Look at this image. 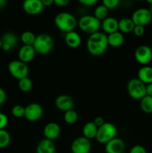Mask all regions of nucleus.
<instances>
[{
  "mask_svg": "<svg viewBox=\"0 0 152 153\" xmlns=\"http://www.w3.org/2000/svg\"><path fill=\"white\" fill-rule=\"evenodd\" d=\"M11 113L13 117L16 118H21L25 116V107L20 105H14L11 109Z\"/></svg>",
  "mask_w": 152,
  "mask_h": 153,
  "instance_id": "31",
  "label": "nucleus"
},
{
  "mask_svg": "<svg viewBox=\"0 0 152 153\" xmlns=\"http://www.w3.org/2000/svg\"><path fill=\"white\" fill-rule=\"evenodd\" d=\"M6 4H7V1L5 0H0V9L4 8L6 6Z\"/></svg>",
  "mask_w": 152,
  "mask_h": 153,
  "instance_id": "42",
  "label": "nucleus"
},
{
  "mask_svg": "<svg viewBox=\"0 0 152 153\" xmlns=\"http://www.w3.org/2000/svg\"><path fill=\"white\" fill-rule=\"evenodd\" d=\"M92 122L94 123V124H95L98 128H99V127H101V126L104 125V124L105 123L104 118L101 117H95V119H94V120L92 121Z\"/></svg>",
  "mask_w": 152,
  "mask_h": 153,
  "instance_id": "37",
  "label": "nucleus"
},
{
  "mask_svg": "<svg viewBox=\"0 0 152 153\" xmlns=\"http://www.w3.org/2000/svg\"><path fill=\"white\" fill-rule=\"evenodd\" d=\"M127 90L130 97L134 100H141L146 96V85L137 78L128 82Z\"/></svg>",
  "mask_w": 152,
  "mask_h": 153,
  "instance_id": "6",
  "label": "nucleus"
},
{
  "mask_svg": "<svg viewBox=\"0 0 152 153\" xmlns=\"http://www.w3.org/2000/svg\"><path fill=\"white\" fill-rule=\"evenodd\" d=\"M129 153H147L145 148L141 145H135L130 150Z\"/></svg>",
  "mask_w": 152,
  "mask_h": 153,
  "instance_id": "34",
  "label": "nucleus"
},
{
  "mask_svg": "<svg viewBox=\"0 0 152 153\" xmlns=\"http://www.w3.org/2000/svg\"><path fill=\"white\" fill-rule=\"evenodd\" d=\"M42 2H43L44 7L45 6H50L54 4L53 0H42Z\"/></svg>",
  "mask_w": 152,
  "mask_h": 153,
  "instance_id": "41",
  "label": "nucleus"
},
{
  "mask_svg": "<svg viewBox=\"0 0 152 153\" xmlns=\"http://www.w3.org/2000/svg\"><path fill=\"white\" fill-rule=\"evenodd\" d=\"M18 85H19V88L20 89V91H22V92H28L32 88L33 83L32 81L29 78L26 77L19 80Z\"/></svg>",
  "mask_w": 152,
  "mask_h": 153,
  "instance_id": "29",
  "label": "nucleus"
},
{
  "mask_svg": "<svg viewBox=\"0 0 152 153\" xmlns=\"http://www.w3.org/2000/svg\"><path fill=\"white\" fill-rule=\"evenodd\" d=\"M107 15H108V9L105 6L101 4L95 7V11H94V16L97 18L98 20H104L107 17Z\"/></svg>",
  "mask_w": 152,
  "mask_h": 153,
  "instance_id": "27",
  "label": "nucleus"
},
{
  "mask_svg": "<svg viewBox=\"0 0 152 153\" xmlns=\"http://www.w3.org/2000/svg\"><path fill=\"white\" fill-rule=\"evenodd\" d=\"M117 128L111 123H105L98 128L95 139L100 143H106L116 137Z\"/></svg>",
  "mask_w": 152,
  "mask_h": 153,
  "instance_id": "5",
  "label": "nucleus"
},
{
  "mask_svg": "<svg viewBox=\"0 0 152 153\" xmlns=\"http://www.w3.org/2000/svg\"><path fill=\"white\" fill-rule=\"evenodd\" d=\"M36 52L33 46H26L24 45L19 49L18 52L19 60L22 62L27 64L32 61L35 57Z\"/></svg>",
  "mask_w": 152,
  "mask_h": 153,
  "instance_id": "16",
  "label": "nucleus"
},
{
  "mask_svg": "<svg viewBox=\"0 0 152 153\" xmlns=\"http://www.w3.org/2000/svg\"><path fill=\"white\" fill-rule=\"evenodd\" d=\"M133 32L137 37H142L145 33V27L142 25H135Z\"/></svg>",
  "mask_w": 152,
  "mask_h": 153,
  "instance_id": "35",
  "label": "nucleus"
},
{
  "mask_svg": "<svg viewBox=\"0 0 152 153\" xmlns=\"http://www.w3.org/2000/svg\"><path fill=\"white\" fill-rule=\"evenodd\" d=\"M24 11L29 15H37L44 8L42 0H25L22 4Z\"/></svg>",
  "mask_w": 152,
  "mask_h": 153,
  "instance_id": "12",
  "label": "nucleus"
},
{
  "mask_svg": "<svg viewBox=\"0 0 152 153\" xmlns=\"http://www.w3.org/2000/svg\"><path fill=\"white\" fill-rule=\"evenodd\" d=\"M10 135L6 130L0 129V149L5 148L10 144Z\"/></svg>",
  "mask_w": 152,
  "mask_h": 153,
  "instance_id": "30",
  "label": "nucleus"
},
{
  "mask_svg": "<svg viewBox=\"0 0 152 153\" xmlns=\"http://www.w3.org/2000/svg\"><path fill=\"white\" fill-rule=\"evenodd\" d=\"M71 150L72 153H89L91 150L90 140L83 136L77 137L72 143Z\"/></svg>",
  "mask_w": 152,
  "mask_h": 153,
  "instance_id": "11",
  "label": "nucleus"
},
{
  "mask_svg": "<svg viewBox=\"0 0 152 153\" xmlns=\"http://www.w3.org/2000/svg\"><path fill=\"white\" fill-rule=\"evenodd\" d=\"M140 108L145 114H152V97L146 95L140 100Z\"/></svg>",
  "mask_w": 152,
  "mask_h": 153,
  "instance_id": "25",
  "label": "nucleus"
},
{
  "mask_svg": "<svg viewBox=\"0 0 152 153\" xmlns=\"http://www.w3.org/2000/svg\"><path fill=\"white\" fill-rule=\"evenodd\" d=\"M43 114V108L37 103H31L25 107V118L28 121L34 122L40 119Z\"/></svg>",
  "mask_w": 152,
  "mask_h": 153,
  "instance_id": "10",
  "label": "nucleus"
},
{
  "mask_svg": "<svg viewBox=\"0 0 152 153\" xmlns=\"http://www.w3.org/2000/svg\"><path fill=\"white\" fill-rule=\"evenodd\" d=\"M106 153H123L125 149V142L120 138L115 137L105 144Z\"/></svg>",
  "mask_w": 152,
  "mask_h": 153,
  "instance_id": "14",
  "label": "nucleus"
},
{
  "mask_svg": "<svg viewBox=\"0 0 152 153\" xmlns=\"http://www.w3.org/2000/svg\"><path fill=\"white\" fill-rule=\"evenodd\" d=\"M149 10H150L151 13V14H152V4L151 5H150V8H149Z\"/></svg>",
  "mask_w": 152,
  "mask_h": 153,
  "instance_id": "44",
  "label": "nucleus"
},
{
  "mask_svg": "<svg viewBox=\"0 0 152 153\" xmlns=\"http://www.w3.org/2000/svg\"><path fill=\"white\" fill-rule=\"evenodd\" d=\"M55 24L58 29L66 34L74 31L77 25V21L72 13L62 12L55 16Z\"/></svg>",
  "mask_w": 152,
  "mask_h": 153,
  "instance_id": "2",
  "label": "nucleus"
},
{
  "mask_svg": "<svg viewBox=\"0 0 152 153\" xmlns=\"http://www.w3.org/2000/svg\"><path fill=\"white\" fill-rule=\"evenodd\" d=\"M146 95L152 97V83L146 85Z\"/></svg>",
  "mask_w": 152,
  "mask_h": 153,
  "instance_id": "40",
  "label": "nucleus"
},
{
  "mask_svg": "<svg viewBox=\"0 0 152 153\" xmlns=\"http://www.w3.org/2000/svg\"><path fill=\"white\" fill-rule=\"evenodd\" d=\"M69 3V0H55L54 1V4H56L57 6H59V7L66 6Z\"/></svg>",
  "mask_w": 152,
  "mask_h": 153,
  "instance_id": "38",
  "label": "nucleus"
},
{
  "mask_svg": "<svg viewBox=\"0 0 152 153\" xmlns=\"http://www.w3.org/2000/svg\"><path fill=\"white\" fill-rule=\"evenodd\" d=\"M107 42H108L109 46H111L113 47H119L124 43L125 37L120 31H116L107 35Z\"/></svg>",
  "mask_w": 152,
  "mask_h": 153,
  "instance_id": "22",
  "label": "nucleus"
},
{
  "mask_svg": "<svg viewBox=\"0 0 152 153\" xmlns=\"http://www.w3.org/2000/svg\"><path fill=\"white\" fill-rule=\"evenodd\" d=\"M55 106L62 111H68L72 110L74 106V101L70 96L63 94L58 96L55 100Z\"/></svg>",
  "mask_w": 152,
  "mask_h": 153,
  "instance_id": "13",
  "label": "nucleus"
},
{
  "mask_svg": "<svg viewBox=\"0 0 152 153\" xmlns=\"http://www.w3.org/2000/svg\"><path fill=\"white\" fill-rule=\"evenodd\" d=\"M79 2L86 7H92L96 4L97 1L96 0H80Z\"/></svg>",
  "mask_w": 152,
  "mask_h": 153,
  "instance_id": "36",
  "label": "nucleus"
},
{
  "mask_svg": "<svg viewBox=\"0 0 152 153\" xmlns=\"http://www.w3.org/2000/svg\"><path fill=\"white\" fill-rule=\"evenodd\" d=\"M108 46L107 35L100 31L90 34L86 41L88 52L94 56H99L104 54Z\"/></svg>",
  "mask_w": 152,
  "mask_h": 153,
  "instance_id": "1",
  "label": "nucleus"
},
{
  "mask_svg": "<svg viewBox=\"0 0 152 153\" xmlns=\"http://www.w3.org/2000/svg\"><path fill=\"white\" fill-rule=\"evenodd\" d=\"M1 40V49L4 51H10L16 47L18 43V39L16 34L12 32H7L3 34Z\"/></svg>",
  "mask_w": 152,
  "mask_h": 153,
  "instance_id": "17",
  "label": "nucleus"
},
{
  "mask_svg": "<svg viewBox=\"0 0 152 153\" xmlns=\"http://www.w3.org/2000/svg\"><path fill=\"white\" fill-rule=\"evenodd\" d=\"M65 41L67 46L72 49H75L78 47L81 43V37L78 33L72 31L66 34Z\"/></svg>",
  "mask_w": 152,
  "mask_h": 153,
  "instance_id": "21",
  "label": "nucleus"
},
{
  "mask_svg": "<svg viewBox=\"0 0 152 153\" xmlns=\"http://www.w3.org/2000/svg\"><path fill=\"white\" fill-rule=\"evenodd\" d=\"M137 79H139L145 85L152 83V67L150 66H143L139 70Z\"/></svg>",
  "mask_w": 152,
  "mask_h": 153,
  "instance_id": "19",
  "label": "nucleus"
},
{
  "mask_svg": "<svg viewBox=\"0 0 152 153\" xmlns=\"http://www.w3.org/2000/svg\"><path fill=\"white\" fill-rule=\"evenodd\" d=\"M1 48V38H0V49Z\"/></svg>",
  "mask_w": 152,
  "mask_h": 153,
  "instance_id": "45",
  "label": "nucleus"
},
{
  "mask_svg": "<svg viewBox=\"0 0 152 153\" xmlns=\"http://www.w3.org/2000/svg\"><path fill=\"white\" fill-rule=\"evenodd\" d=\"M135 24L134 23L131 18H122L119 21V30L121 33L133 32Z\"/></svg>",
  "mask_w": 152,
  "mask_h": 153,
  "instance_id": "24",
  "label": "nucleus"
},
{
  "mask_svg": "<svg viewBox=\"0 0 152 153\" xmlns=\"http://www.w3.org/2000/svg\"><path fill=\"white\" fill-rule=\"evenodd\" d=\"M8 123V118L4 114L0 113V129H4Z\"/></svg>",
  "mask_w": 152,
  "mask_h": 153,
  "instance_id": "33",
  "label": "nucleus"
},
{
  "mask_svg": "<svg viewBox=\"0 0 152 153\" xmlns=\"http://www.w3.org/2000/svg\"><path fill=\"white\" fill-rule=\"evenodd\" d=\"M98 127L94 124L93 122H88L83 126V137H86V138L90 139L95 138L97 134V131H98Z\"/></svg>",
  "mask_w": 152,
  "mask_h": 153,
  "instance_id": "23",
  "label": "nucleus"
},
{
  "mask_svg": "<svg viewBox=\"0 0 152 153\" xmlns=\"http://www.w3.org/2000/svg\"><path fill=\"white\" fill-rule=\"evenodd\" d=\"M131 19L135 25H142L145 27L151 21L152 14L149 9L142 7L137 9L133 13Z\"/></svg>",
  "mask_w": 152,
  "mask_h": 153,
  "instance_id": "8",
  "label": "nucleus"
},
{
  "mask_svg": "<svg viewBox=\"0 0 152 153\" xmlns=\"http://www.w3.org/2000/svg\"><path fill=\"white\" fill-rule=\"evenodd\" d=\"M55 152L56 148L53 141L46 138L39 142L36 149L37 153H55Z\"/></svg>",
  "mask_w": 152,
  "mask_h": 153,
  "instance_id": "20",
  "label": "nucleus"
},
{
  "mask_svg": "<svg viewBox=\"0 0 152 153\" xmlns=\"http://www.w3.org/2000/svg\"><path fill=\"white\" fill-rule=\"evenodd\" d=\"M77 25L82 31L90 35L94 33L98 32L100 27L101 26V22L94 16L85 15L80 18Z\"/></svg>",
  "mask_w": 152,
  "mask_h": 153,
  "instance_id": "4",
  "label": "nucleus"
},
{
  "mask_svg": "<svg viewBox=\"0 0 152 153\" xmlns=\"http://www.w3.org/2000/svg\"><path fill=\"white\" fill-rule=\"evenodd\" d=\"M147 2L148 3V4H150V5H151V4H152V0H148Z\"/></svg>",
  "mask_w": 152,
  "mask_h": 153,
  "instance_id": "43",
  "label": "nucleus"
},
{
  "mask_svg": "<svg viewBox=\"0 0 152 153\" xmlns=\"http://www.w3.org/2000/svg\"><path fill=\"white\" fill-rule=\"evenodd\" d=\"M101 28L104 33L108 34L114 33L119 30V21L114 17H107L103 20Z\"/></svg>",
  "mask_w": 152,
  "mask_h": 153,
  "instance_id": "18",
  "label": "nucleus"
},
{
  "mask_svg": "<svg viewBox=\"0 0 152 153\" xmlns=\"http://www.w3.org/2000/svg\"><path fill=\"white\" fill-rule=\"evenodd\" d=\"M6 93L1 88H0V105L4 104L6 101Z\"/></svg>",
  "mask_w": 152,
  "mask_h": 153,
  "instance_id": "39",
  "label": "nucleus"
},
{
  "mask_svg": "<svg viewBox=\"0 0 152 153\" xmlns=\"http://www.w3.org/2000/svg\"><path fill=\"white\" fill-rule=\"evenodd\" d=\"M134 57L139 64L147 66L152 61V49L146 45H142L136 49Z\"/></svg>",
  "mask_w": 152,
  "mask_h": 153,
  "instance_id": "9",
  "label": "nucleus"
},
{
  "mask_svg": "<svg viewBox=\"0 0 152 153\" xmlns=\"http://www.w3.org/2000/svg\"><path fill=\"white\" fill-rule=\"evenodd\" d=\"M64 121L67 124H74L77 121V119H78V115H77V113L75 110L72 109V110L68 111H66L65 114H64L63 116Z\"/></svg>",
  "mask_w": 152,
  "mask_h": 153,
  "instance_id": "28",
  "label": "nucleus"
},
{
  "mask_svg": "<svg viewBox=\"0 0 152 153\" xmlns=\"http://www.w3.org/2000/svg\"><path fill=\"white\" fill-rule=\"evenodd\" d=\"M102 4L105 6L107 9H115L119 6V0H104L102 1Z\"/></svg>",
  "mask_w": 152,
  "mask_h": 153,
  "instance_id": "32",
  "label": "nucleus"
},
{
  "mask_svg": "<svg viewBox=\"0 0 152 153\" xmlns=\"http://www.w3.org/2000/svg\"><path fill=\"white\" fill-rule=\"evenodd\" d=\"M43 134H44L46 139L53 141L54 140L59 137L60 134H61V127L56 123H49L44 127Z\"/></svg>",
  "mask_w": 152,
  "mask_h": 153,
  "instance_id": "15",
  "label": "nucleus"
},
{
  "mask_svg": "<svg viewBox=\"0 0 152 153\" xmlns=\"http://www.w3.org/2000/svg\"><path fill=\"white\" fill-rule=\"evenodd\" d=\"M7 68L10 74L18 80L28 77V71H29L28 66L19 60L12 61L11 62L9 63Z\"/></svg>",
  "mask_w": 152,
  "mask_h": 153,
  "instance_id": "7",
  "label": "nucleus"
},
{
  "mask_svg": "<svg viewBox=\"0 0 152 153\" xmlns=\"http://www.w3.org/2000/svg\"><path fill=\"white\" fill-rule=\"evenodd\" d=\"M37 36L33 32L29 31H25L21 35V40L24 45L26 46H33Z\"/></svg>",
  "mask_w": 152,
  "mask_h": 153,
  "instance_id": "26",
  "label": "nucleus"
},
{
  "mask_svg": "<svg viewBox=\"0 0 152 153\" xmlns=\"http://www.w3.org/2000/svg\"><path fill=\"white\" fill-rule=\"evenodd\" d=\"M53 39L47 34H40L37 35L33 44L36 53L40 55H46L49 53L53 49Z\"/></svg>",
  "mask_w": 152,
  "mask_h": 153,
  "instance_id": "3",
  "label": "nucleus"
}]
</instances>
